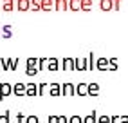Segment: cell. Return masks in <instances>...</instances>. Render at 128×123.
<instances>
[{
    "mask_svg": "<svg viewBox=\"0 0 128 123\" xmlns=\"http://www.w3.org/2000/svg\"><path fill=\"white\" fill-rule=\"evenodd\" d=\"M13 94V85L9 82H2L0 83V100H4L7 98V96H11Z\"/></svg>",
    "mask_w": 128,
    "mask_h": 123,
    "instance_id": "cell-1",
    "label": "cell"
},
{
    "mask_svg": "<svg viewBox=\"0 0 128 123\" xmlns=\"http://www.w3.org/2000/svg\"><path fill=\"white\" fill-rule=\"evenodd\" d=\"M76 94V85L70 82L62 83V96H74Z\"/></svg>",
    "mask_w": 128,
    "mask_h": 123,
    "instance_id": "cell-2",
    "label": "cell"
},
{
    "mask_svg": "<svg viewBox=\"0 0 128 123\" xmlns=\"http://www.w3.org/2000/svg\"><path fill=\"white\" fill-rule=\"evenodd\" d=\"M74 65H76V71H85V69H88V60L83 56H76Z\"/></svg>",
    "mask_w": 128,
    "mask_h": 123,
    "instance_id": "cell-3",
    "label": "cell"
},
{
    "mask_svg": "<svg viewBox=\"0 0 128 123\" xmlns=\"http://www.w3.org/2000/svg\"><path fill=\"white\" fill-rule=\"evenodd\" d=\"M62 69H63V71H76L74 58H72V56H65L63 62H62Z\"/></svg>",
    "mask_w": 128,
    "mask_h": 123,
    "instance_id": "cell-4",
    "label": "cell"
},
{
    "mask_svg": "<svg viewBox=\"0 0 128 123\" xmlns=\"http://www.w3.org/2000/svg\"><path fill=\"white\" fill-rule=\"evenodd\" d=\"M25 89H27V83L18 82V83L13 85V94L14 96H25Z\"/></svg>",
    "mask_w": 128,
    "mask_h": 123,
    "instance_id": "cell-5",
    "label": "cell"
},
{
    "mask_svg": "<svg viewBox=\"0 0 128 123\" xmlns=\"http://www.w3.org/2000/svg\"><path fill=\"white\" fill-rule=\"evenodd\" d=\"M58 69H60V60H58L56 56H50V58H49V62H47V71L56 73Z\"/></svg>",
    "mask_w": 128,
    "mask_h": 123,
    "instance_id": "cell-6",
    "label": "cell"
},
{
    "mask_svg": "<svg viewBox=\"0 0 128 123\" xmlns=\"http://www.w3.org/2000/svg\"><path fill=\"white\" fill-rule=\"evenodd\" d=\"M49 94L50 96H62V83H49Z\"/></svg>",
    "mask_w": 128,
    "mask_h": 123,
    "instance_id": "cell-7",
    "label": "cell"
},
{
    "mask_svg": "<svg viewBox=\"0 0 128 123\" xmlns=\"http://www.w3.org/2000/svg\"><path fill=\"white\" fill-rule=\"evenodd\" d=\"M16 9L25 13V11H29L31 9V0H16Z\"/></svg>",
    "mask_w": 128,
    "mask_h": 123,
    "instance_id": "cell-8",
    "label": "cell"
},
{
    "mask_svg": "<svg viewBox=\"0 0 128 123\" xmlns=\"http://www.w3.org/2000/svg\"><path fill=\"white\" fill-rule=\"evenodd\" d=\"M54 9L56 11H67L69 9V0H54Z\"/></svg>",
    "mask_w": 128,
    "mask_h": 123,
    "instance_id": "cell-9",
    "label": "cell"
},
{
    "mask_svg": "<svg viewBox=\"0 0 128 123\" xmlns=\"http://www.w3.org/2000/svg\"><path fill=\"white\" fill-rule=\"evenodd\" d=\"M76 94H78V96H85V94H88V83H85V82L78 83V85H76Z\"/></svg>",
    "mask_w": 128,
    "mask_h": 123,
    "instance_id": "cell-10",
    "label": "cell"
},
{
    "mask_svg": "<svg viewBox=\"0 0 128 123\" xmlns=\"http://www.w3.org/2000/svg\"><path fill=\"white\" fill-rule=\"evenodd\" d=\"M14 7H16L14 0H4V2H2V11H6V13H11Z\"/></svg>",
    "mask_w": 128,
    "mask_h": 123,
    "instance_id": "cell-11",
    "label": "cell"
},
{
    "mask_svg": "<svg viewBox=\"0 0 128 123\" xmlns=\"http://www.w3.org/2000/svg\"><path fill=\"white\" fill-rule=\"evenodd\" d=\"M25 96H38V83H27Z\"/></svg>",
    "mask_w": 128,
    "mask_h": 123,
    "instance_id": "cell-12",
    "label": "cell"
},
{
    "mask_svg": "<svg viewBox=\"0 0 128 123\" xmlns=\"http://www.w3.org/2000/svg\"><path fill=\"white\" fill-rule=\"evenodd\" d=\"M50 9H54V0H42V11L47 13Z\"/></svg>",
    "mask_w": 128,
    "mask_h": 123,
    "instance_id": "cell-13",
    "label": "cell"
},
{
    "mask_svg": "<svg viewBox=\"0 0 128 123\" xmlns=\"http://www.w3.org/2000/svg\"><path fill=\"white\" fill-rule=\"evenodd\" d=\"M2 36L4 38H11L13 36V25H9V24L2 25Z\"/></svg>",
    "mask_w": 128,
    "mask_h": 123,
    "instance_id": "cell-14",
    "label": "cell"
},
{
    "mask_svg": "<svg viewBox=\"0 0 128 123\" xmlns=\"http://www.w3.org/2000/svg\"><path fill=\"white\" fill-rule=\"evenodd\" d=\"M106 65H108V60L103 58V56H99L98 62H96V67L99 69V71H106Z\"/></svg>",
    "mask_w": 128,
    "mask_h": 123,
    "instance_id": "cell-15",
    "label": "cell"
},
{
    "mask_svg": "<svg viewBox=\"0 0 128 123\" xmlns=\"http://www.w3.org/2000/svg\"><path fill=\"white\" fill-rule=\"evenodd\" d=\"M69 9L70 11H81V0H69Z\"/></svg>",
    "mask_w": 128,
    "mask_h": 123,
    "instance_id": "cell-16",
    "label": "cell"
},
{
    "mask_svg": "<svg viewBox=\"0 0 128 123\" xmlns=\"http://www.w3.org/2000/svg\"><path fill=\"white\" fill-rule=\"evenodd\" d=\"M99 7H101L103 11H110V9L114 7V4H112V0H101V2H99Z\"/></svg>",
    "mask_w": 128,
    "mask_h": 123,
    "instance_id": "cell-17",
    "label": "cell"
},
{
    "mask_svg": "<svg viewBox=\"0 0 128 123\" xmlns=\"http://www.w3.org/2000/svg\"><path fill=\"white\" fill-rule=\"evenodd\" d=\"M96 114H98L96 110H92L87 118H83V123H98V116H96Z\"/></svg>",
    "mask_w": 128,
    "mask_h": 123,
    "instance_id": "cell-18",
    "label": "cell"
},
{
    "mask_svg": "<svg viewBox=\"0 0 128 123\" xmlns=\"http://www.w3.org/2000/svg\"><path fill=\"white\" fill-rule=\"evenodd\" d=\"M9 60V71H16V67L20 64V58H7Z\"/></svg>",
    "mask_w": 128,
    "mask_h": 123,
    "instance_id": "cell-19",
    "label": "cell"
},
{
    "mask_svg": "<svg viewBox=\"0 0 128 123\" xmlns=\"http://www.w3.org/2000/svg\"><path fill=\"white\" fill-rule=\"evenodd\" d=\"M99 92V85L98 83H88V94L90 96H96Z\"/></svg>",
    "mask_w": 128,
    "mask_h": 123,
    "instance_id": "cell-20",
    "label": "cell"
},
{
    "mask_svg": "<svg viewBox=\"0 0 128 123\" xmlns=\"http://www.w3.org/2000/svg\"><path fill=\"white\" fill-rule=\"evenodd\" d=\"M31 11H42V0H31Z\"/></svg>",
    "mask_w": 128,
    "mask_h": 123,
    "instance_id": "cell-21",
    "label": "cell"
},
{
    "mask_svg": "<svg viewBox=\"0 0 128 123\" xmlns=\"http://www.w3.org/2000/svg\"><path fill=\"white\" fill-rule=\"evenodd\" d=\"M0 123H11V112L6 110L4 114H0Z\"/></svg>",
    "mask_w": 128,
    "mask_h": 123,
    "instance_id": "cell-22",
    "label": "cell"
},
{
    "mask_svg": "<svg viewBox=\"0 0 128 123\" xmlns=\"http://www.w3.org/2000/svg\"><path fill=\"white\" fill-rule=\"evenodd\" d=\"M47 62H49V58H47V56L38 58V71H44V67H47Z\"/></svg>",
    "mask_w": 128,
    "mask_h": 123,
    "instance_id": "cell-23",
    "label": "cell"
},
{
    "mask_svg": "<svg viewBox=\"0 0 128 123\" xmlns=\"http://www.w3.org/2000/svg\"><path fill=\"white\" fill-rule=\"evenodd\" d=\"M25 67H38V58H36V56H29Z\"/></svg>",
    "mask_w": 128,
    "mask_h": 123,
    "instance_id": "cell-24",
    "label": "cell"
},
{
    "mask_svg": "<svg viewBox=\"0 0 128 123\" xmlns=\"http://www.w3.org/2000/svg\"><path fill=\"white\" fill-rule=\"evenodd\" d=\"M47 89H49V83H45V82H42V83H38V96H44Z\"/></svg>",
    "mask_w": 128,
    "mask_h": 123,
    "instance_id": "cell-25",
    "label": "cell"
},
{
    "mask_svg": "<svg viewBox=\"0 0 128 123\" xmlns=\"http://www.w3.org/2000/svg\"><path fill=\"white\" fill-rule=\"evenodd\" d=\"M25 123H40V118L36 114H27V118H25Z\"/></svg>",
    "mask_w": 128,
    "mask_h": 123,
    "instance_id": "cell-26",
    "label": "cell"
},
{
    "mask_svg": "<svg viewBox=\"0 0 128 123\" xmlns=\"http://www.w3.org/2000/svg\"><path fill=\"white\" fill-rule=\"evenodd\" d=\"M92 0H81V11H90Z\"/></svg>",
    "mask_w": 128,
    "mask_h": 123,
    "instance_id": "cell-27",
    "label": "cell"
},
{
    "mask_svg": "<svg viewBox=\"0 0 128 123\" xmlns=\"http://www.w3.org/2000/svg\"><path fill=\"white\" fill-rule=\"evenodd\" d=\"M25 74L27 76H36L38 74V67H25Z\"/></svg>",
    "mask_w": 128,
    "mask_h": 123,
    "instance_id": "cell-28",
    "label": "cell"
},
{
    "mask_svg": "<svg viewBox=\"0 0 128 123\" xmlns=\"http://www.w3.org/2000/svg\"><path fill=\"white\" fill-rule=\"evenodd\" d=\"M69 123H83V118L80 116V114H72V116L69 118Z\"/></svg>",
    "mask_w": 128,
    "mask_h": 123,
    "instance_id": "cell-29",
    "label": "cell"
},
{
    "mask_svg": "<svg viewBox=\"0 0 128 123\" xmlns=\"http://www.w3.org/2000/svg\"><path fill=\"white\" fill-rule=\"evenodd\" d=\"M0 65L4 67V71H9V60L7 58H0Z\"/></svg>",
    "mask_w": 128,
    "mask_h": 123,
    "instance_id": "cell-30",
    "label": "cell"
},
{
    "mask_svg": "<svg viewBox=\"0 0 128 123\" xmlns=\"http://www.w3.org/2000/svg\"><path fill=\"white\" fill-rule=\"evenodd\" d=\"M47 123H60V118L56 116V114H50V116L47 118Z\"/></svg>",
    "mask_w": 128,
    "mask_h": 123,
    "instance_id": "cell-31",
    "label": "cell"
},
{
    "mask_svg": "<svg viewBox=\"0 0 128 123\" xmlns=\"http://www.w3.org/2000/svg\"><path fill=\"white\" fill-rule=\"evenodd\" d=\"M25 118H27V116H25L24 112H18V114H16V121H18V123H25Z\"/></svg>",
    "mask_w": 128,
    "mask_h": 123,
    "instance_id": "cell-32",
    "label": "cell"
},
{
    "mask_svg": "<svg viewBox=\"0 0 128 123\" xmlns=\"http://www.w3.org/2000/svg\"><path fill=\"white\" fill-rule=\"evenodd\" d=\"M94 64H96V62H94V54L90 52V54H88V69H92V67H94Z\"/></svg>",
    "mask_w": 128,
    "mask_h": 123,
    "instance_id": "cell-33",
    "label": "cell"
},
{
    "mask_svg": "<svg viewBox=\"0 0 128 123\" xmlns=\"http://www.w3.org/2000/svg\"><path fill=\"white\" fill-rule=\"evenodd\" d=\"M60 123H69V118H67V116H63V114H60Z\"/></svg>",
    "mask_w": 128,
    "mask_h": 123,
    "instance_id": "cell-34",
    "label": "cell"
},
{
    "mask_svg": "<svg viewBox=\"0 0 128 123\" xmlns=\"http://www.w3.org/2000/svg\"><path fill=\"white\" fill-rule=\"evenodd\" d=\"M99 123H110L108 116H99Z\"/></svg>",
    "mask_w": 128,
    "mask_h": 123,
    "instance_id": "cell-35",
    "label": "cell"
},
{
    "mask_svg": "<svg viewBox=\"0 0 128 123\" xmlns=\"http://www.w3.org/2000/svg\"><path fill=\"white\" fill-rule=\"evenodd\" d=\"M0 36H2V27H0Z\"/></svg>",
    "mask_w": 128,
    "mask_h": 123,
    "instance_id": "cell-36",
    "label": "cell"
}]
</instances>
